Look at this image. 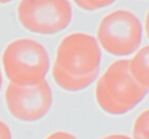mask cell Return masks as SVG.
Here are the masks:
<instances>
[{"label":"cell","mask_w":149,"mask_h":139,"mask_svg":"<svg viewBox=\"0 0 149 139\" xmlns=\"http://www.w3.org/2000/svg\"><path fill=\"white\" fill-rule=\"evenodd\" d=\"M0 139H13L10 127L2 120H0Z\"/></svg>","instance_id":"obj_11"},{"label":"cell","mask_w":149,"mask_h":139,"mask_svg":"<svg viewBox=\"0 0 149 139\" xmlns=\"http://www.w3.org/2000/svg\"><path fill=\"white\" fill-rule=\"evenodd\" d=\"M129 67L134 79L149 89V45L136 52L129 60Z\"/></svg>","instance_id":"obj_7"},{"label":"cell","mask_w":149,"mask_h":139,"mask_svg":"<svg viewBox=\"0 0 149 139\" xmlns=\"http://www.w3.org/2000/svg\"><path fill=\"white\" fill-rule=\"evenodd\" d=\"M134 139H149V109L138 115L132 128Z\"/></svg>","instance_id":"obj_8"},{"label":"cell","mask_w":149,"mask_h":139,"mask_svg":"<svg viewBox=\"0 0 149 139\" xmlns=\"http://www.w3.org/2000/svg\"><path fill=\"white\" fill-rule=\"evenodd\" d=\"M17 14L27 30L52 35L68 27L72 20V5L66 0H23Z\"/></svg>","instance_id":"obj_5"},{"label":"cell","mask_w":149,"mask_h":139,"mask_svg":"<svg viewBox=\"0 0 149 139\" xmlns=\"http://www.w3.org/2000/svg\"><path fill=\"white\" fill-rule=\"evenodd\" d=\"M142 34L139 17L128 10L119 8L102 18L97 29V41L112 55H128L138 49Z\"/></svg>","instance_id":"obj_4"},{"label":"cell","mask_w":149,"mask_h":139,"mask_svg":"<svg viewBox=\"0 0 149 139\" xmlns=\"http://www.w3.org/2000/svg\"><path fill=\"white\" fill-rule=\"evenodd\" d=\"M2 86V73H1V68H0V89Z\"/></svg>","instance_id":"obj_14"},{"label":"cell","mask_w":149,"mask_h":139,"mask_svg":"<svg viewBox=\"0 0 149 139\" xmlns=\"http://www.w3.org/2000/svg\"><path fill=\"white\" fill-rule=\"evenodd\" d=\"M100 62L101 50L96 38L87 32H72L57 47L52 67L53 79L66 91H80L96 79Z\"/></svg>","instance_id":"obj_1"},{"label":"cell","mask_w":149,"mask_h":139,"mask_svg":"<svg viewBox=\"0 0 149 139\" xmlns=\"http://www.w3.org/2000/svg\"><path fill=\"white\" fill-rule=\"evenodd\" d=\"M52 102V90L46 79L33 85L10 83L5 90V104L8 112L21 121L41 119L48 113Z\"/></svg>","instance_id":"obj_6"},{"label":"cell","mask_w":149,"mask_h":139,"mask_svg":"<svg viewBox=\"0 0 149 139\" xmlns=\"http://www.w3.org/2000/svg\"><path fill=\"white\" fill-rule=\"evenodd\" d=\"M2 64L10 83L33 85L45 79L50 60L42 43L35 39L22 38L13 41L5 47Z\"/></svg>","instance_id":"obj_3"},{"label":"cell","mask_w":149,"mask_h":139,"mask_svg":"<svg viewBox=\"0 0 149 139\" xmlns=\"http://www.w3.org/2000/svg\"><path fill=\"white\" fill-rule=\"evenodd\" d=\"M145 29H146V34L149 38V11L146 15V19H145Z\"/></svg>","instance_id":"obj_13"},{"label":"cell","mask_w":149,"mask_h":139,"mask_svg":"<svg viewBox=\"0 0 149 139\" xmlns=\"http://www.w3.org/2000/svg\"><path fill=\"white\" fill-rule=\"evenodd\" d=\"M149 89L134 79L129 60L120 59L109 65L96 84L95 96L102 110L112 115L132 111L143 100Z\"/></svg>","instance_id":"obj_2"},{"label":"cell","mask_w":149,"mask_h":139,"mask_svg":"<svg viewBox=\"0 0 149 139\" xmlns=\"http://www.w3.org/2000/svg\"><path fill=\"white\" fill-rule=\"evenodd\" d=\"M75 3L86 11H95L113 4V1L111 0H80V1H76Z\"/></svg>","instance_id":"obj_9"},{"label":"cell","mask_w":149,"mask_h":139,"mask_svg":"<svg viewBox=\"0 0 149 139\" xmlns=\"http://www.w3.org/2000/svg\"><path fill=\"white\" fill-rule=\"evenodd\" d=\"M45 139H78L74 134L67 131H55L49 134Z\"/></svg>","instance_id":"obj_10"},{"label":"cell","mask_w":149,"mask_h":139,"mask_svg":"<svg viewBox=\"0 0 149 139\" xmlns=\"http://www.w3.org/2000/svg\"><path fill=\"white\" fill-rule=\"evenodd\" d=\"M100 139H132V138L125 134H122V133H113V134L105 135V136H103Z\"/></svg>","instance_id":"obj_12"}]
</instances>
